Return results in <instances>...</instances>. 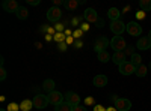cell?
I'll return each instance as SVG.
<instances>
[{
    "mask_svg": "<svg viewBox=\"0 0 151 111\" xmlns=\"http://www.w3.org/2000/svg\"><path fill=\"white\" fill-rule=\"evenodd\" d=\"M136 77H139V78H144V77H147V74H148V66H145V65H139L136 68Z\"/></svg>",
    "mask_w": 151,
    "mask_h": 111,
    "instance_id": "obj_20",
    "label": "cell"
},
{
    "mask_svg": "<svg viewBox=\"0 0 151 111\" xmlns=\"http://www.w3.org/2000/svg\"><path fill=\"white\" fill-rule=\"evenodd\" d=\"M112 60H113V63H116L118 66H119L121 63H124V62H125V54H124V51H116L115 54L112 56Z\"/></svg>",
    "mask_w": 151,
    "mask_h": 111,
    "instance_id": "obj_17",
    "label": "cell"
},
{
    "mask_svg": "<svg viewBox=\"0 0 151 111\" xmlns=\"http://www.w3.org/2000/svg\"><path fill=\"white\" fill-rule=\"evenodd\" d=\"M73 111H88V110H86V107H83V105H77V107L73 108Z\"/></svg>",
    "mask_w": 151,
    "mask_h": 111,
    "instance_id": "obj_33",
    "label": "cell"
},
{
    "mask_svg": "<svg viewBox=\"0 0 151 111\" xmlns=\"http://www.w3.org/2000/svg\"><path fill=\"white\" fill-rule=\"evenodd\" d=\"M110 47L116 51H124L125 48H127V44H125V39L122 36H113L112 41H110Z\"/></svg>",
    "mask_w": 151,
    "mask_h": 111,
    "instance_id": "obj_3",
    "label": "cell"
},
{
    "mask_svg": "<svg viewBox=\"0 0 151 111\" xmlns=\"http://www.w3.org/2000/svg\"><path fill=\"white\" fill-rule=\"evenodd\" d=\"M118 68H119V72L122 75H132V74L136 72V66L132 65V62H124V63H121Z\"/></svg>",
    "mask_w": 151,
    "mask_h": 111,
    "instance_id": "obj_10",
    "label": "cell"
},
{
    "mask_svg": "<svg viewBox=\"0 0 151 111\" xmlns=\"http://www.w3.org/2000/svg\"><path fill=\"white\" fill-rule=\"evenodd\" d=\"M65 102H68V104L74 108V107L80 105V96H79L77 93H74V92H68V93L65 95Z\"/></svg>",
    "mask_w": 151,
    "mask_h": 111,
    "instance_id": "obj_11",
    "label": "cell"
},
{
    "mask_svg": "<svg viewBox=\"0 0 151 111\" xmlns=\"http://www.w3.org/2000/svg\"><path fill=\"white\" fill-rule=\"evenodd\" d=\"M82 30H83V32H88V30H89V24L83 23V24H82Z\"/></svg>",
    "mask_w": 151,
    "mask_h": 111,
    "instance_id": "obj_38",
    "label": "cell"
},
{
    "mask_svg": "<svg viewBox=\"0 0 151 111\" xmlns=\"http://www.w3.org/2000/svg\"><path fill=\"white\" fill-rule=\"evenodd\" d=\"M47 96H48V102L53 104L55 107H58L59 104H62V102L65 101V95H62V93L58 92V90H55V92H52V93H48Z\"/></svg>",
    "mask_w": 151,
    "mask_h": 111,
    "instance_id": "obj_5",
    "label": "cell"
},
{
    "mask_svg": "<svg viewBox=\"0 0 151 111\" xmlns=\"http://www.w3.org/2000/svg\"><path fill=\"white\" fill-rule=\"evenodd\" d=\"M32 108H33V101H30V99L21 101V104H20V110L21 111H30Z\"/></svg>",
    "mask_w": 151,
    "mask_h": 111,
    "instance_id": "obj_21",
    "label": "cell"
},
{
    "mask_svg": "<svg viewBox=\"0 0 151 111\" xmlns=\"http://www.w3.org/2000/svg\"><path fill=\"white\" fill-rule=\"evenodd\" d=\"M136 18H137V20H144V18H145V12H144V11H137V12H136Z\"/></svg>",
    "mask_w": 151,
    "mask_h": 111,
    "instance_id": "obj_32",
    "label": "cell"
},
{
    "mask_svg": "<svg viewBox=\"0 0 151 111\" xmlns=\"http://www.w3.org/2000/svg\"><path fill=\"white\" fill-rule=\"evenodd\" d=\"M6 75H8V72H6V69L2 66V68H0V80L5 81V80H6Z\"/></svg>",
    "mask_w": 151,
    "mask_h": 111,
    "instance_id": "obj_30",
    "label": "cell"
},
{
    "mask_svg": "<svg viewBox=\"0 0 151 111\" xmlns=\"http://www.w3.org/2000/svg\"><path fill=\"white\" fill-rule=\"evenodd\" d=\"M110 45V41L106 38V36H98V38L95 39V53L98 54V53H101V51H107L106 48Z\"/></svg>",
    "mask_w": 151,
    "mask_h": 111,
    "instance_id": "obj_4",
    "label": "cell"
},
{
    "mask_svg": "<svg viewBox=\"0 0 151 111\" xmlns=\"http://www.w3.org/2000/svg\"><path fill=\"white\" fill-rule=\"evenodd\" d=\"M94 111H106V108H104L103 105H95V108H94Z\"/></svg>",
    "mask_w": 151,
    "mask_h": 111,
    "instance_id": "obj_39",
    "label": "cell"
},
{
    "mask_svg": "<svg viewBox=\"0 0 151 111\" xmlns=\"http://www.w3.org/2000/svg\"><path fill=\"white\" fill-rule=\"evenodd\" d=\"M55 86H56L55 81L48 78V80H45V81L42 83V89H44L47 93H52V92H55Z\"/></svg>",
    "mask_w": 151,
    "mask_h": 111,
    "instance_id": "obj_18",
    "label": "cell"
},
{
    "mask_svg": "<svg viewBox=\"0 0 151 111\" xmlns=\"http://www.w3.org/2000/svg\"><path fill=\"white\" fill-rule=\"evenodd\" d=\"M62 3V0H55V6H59Z\"/></svg>",
    "mask_w": 151,
    "mask_h": 111,
    "instance_id": "obj_45",
    "label": "cell"
},
{
    "mask_svg": "<svg viewBox=\"0 0 151 111\" xmlns=\"http://www.w3.org/2000/svg\"><path fill=\"white\" fill-rule=\"evenodd\" d=\"M148 68H150V69H151V62H150V65H148Z\"/></svg>",
    "mask_w": 151,
    "mask_h": 111,
    "instance_id": "obj_49",
    "label": "cell"
},
{
    "mask_svg": "<svg viewBox=\"0 0 151 111\" xmlns=\"http://www.w3.org/2000/svg\"><path fill=\"white\" fill-rule=\"evenodd\" d=\"M53 39H55L58 44H60V42H65L67 38H65V35H64V33H56V35L53 36Z\"/></svg>",
    "mask_w": 151,
    "mask_h": 111,
    "instance_id": "obj_26",
    "label": "cell"
},
{
    "mask_svg": "<svg viewBox=\"0 0 151 111\" xmlns=\"http://www.w3.org/2000/svg\"><path fill=\"white\" fill-rule=\"evenodd\" d=\"M127 32L130 36H141L142 35V27L141 24H137L136 21H130L127 24Z\"/></svg>",
    "mask_w": 151,
    "mask_h": 111,
    "instance_id": "obj_9",
    "label": "cell"
},
{
    "mask_svg": "<svg viewBox=\"0 0 151 111\" xmlns=\"http://www.w3.org/2000/svg\"><path fill=\"white\" fill-rule=\"evenodd\" d=\"M92 83H94L95 87H104V86L107 84V77L100 74V75H95V77H94V81H92Z\"/></svg>",
    "mask_w": 151,
    "mask_h": 111,
    "instance_id": "obj_15",
    "label": "cell"
},
{
    "mask_svg": "<svg viewBox=\"0 0 151 111\" xmlns=\"http://www.w3.org/2000/svg\"><path fill=\"white\" fill-rule=\"evenodd\" d=\"M82 36H83V30H82V29H77V30H74V32H73V38H74L76 41L80 39Z\"/></svg>",
    "mask_w": 151,
    "mask_h": 111,
    "instance_id": "obj_27",
    "label": "cell"
},
{
    "mask_svg": "<svg viewBox=\"0 0 151 111\" xmlns=\"http://www.w3.org/2000/svg\"><path fill=\"white\" fill-rule=\"evenodd\" d=\"M55 111H73V107L68 104V102H62V104H59L56 108H55Z\"/></svg>",
    "mask_w": 151,
    "mask_h": 111,
    "instance_id": "obj_22",
    "label": "cell"
},
{
    "mask_svg": "<svg viewBox=\"0 0 151 111\" xmlns=\"http://www.w3.org/2000/svg\"><path fill=\"white\" fill-rule=\"evenodd\" d=\"M15 15H17L18 20H26L29 17V11H27L26 6H20V9L15 12Z\"/></svg>",
    "mask_w": 151,
    "mask_h": 111,
    "instance_id": "obj_19",
    "label": "cell"
},
{
    "mask_svg": "<svg viewBox=\"0 0 151 111\" xmlns=\"http://www.w3.org/2000/svg\"><path fill=\"white\" fill-rule=\"evenodd\" d=\"M80 3H85V0H65L64 6L67 8V11H76Z\"/></svg>",
    "mask_w": 151,
    "mask_h": 111,
    "instance_id": "obj_14",
    "label": "cell"
},
{
    "mask_svg": "<svg viewBox=\"0 0 151 111\" xmlns=\"http://www.w3.org/2000/svg\"><path fill=\"white\" fill-rule=\"evenodd\" d=\"M121 14H122V12H121L118 8H110V9L107 11V17H109V20H110V21L121 20V18H119V17H121Z\"/></svg>",
    "mask_w": 151,
    "mask_h": 111,
    "instance_id": "obj_16",
    "label": "cell"
},
{
    "mask_svg": "<svg viewBox=\"0 0 151 111\" xmlns=\"http://www.w3.org/2000/svg\"><path fill=\"white\" fill-rule=\"evenodd\" d=\"M59 50H60V51H65V50H67V42H60V44H59Z\"/></svg>",
    "mask_w": 151,
    "mask_h": 111,
    "instance_id": "obj_36",
    "label": "cell"
},
{
    "mask_svg": "<svg viewBox=\"0 0 151 111\" xmlns=\"http://www.w3.org/2000/svg\"><path fill=\"white\" fill-rule=\"evenodd\" d=\"M55 29H56V32H58V33H62V32L65 30V29H64V24H60V23H58V24H56Z\"/></svg>",
    "mask_w": 151,
    "mask_h": 111,
    "instance_id": "obj_31",
    "label": "cell"
},
{
    "mask_svg": "<svg viewBox=\"0 0 151 111\" xmlns=\"http://www.w3.org/2000/svg\"><path fill=\"white\" fill-rule=\"evenodd\" d=\"M95 26H97V27H98V29H101V27H103V26H104V21H103V20H101V18H98V21H97V23H95Z\"/></svg>",
    "mask_w": 151,
    "mask_h": 111,
    "instance_id": "obj_35",
    "label": "cell"
},
{
    "mask_svg": "<svg viewBox=\"0 0 151 111\" xmlns=\"http://www.w3.org/2000/svg\"><path fill=\"white\" fill-rule=\"evenodd\" d=\"M86 104H88V105L94 104V99H92V98H88V99H86Z\"/></svg>",
    "mask_w": 151,
    "mask_h": 111,
    "instance_id": "obj_42",
    "label": "cell"
},
{
    "mask_svg": "<svg viewBox=\"0 0 151 111\" xmlns=\"http://www.w3.org/2000/svg\"><path fill=\"white\" fill-rule=\"evenodd\" d=\"M124 54H125V56H130V57H132V56L134 54V48H133L132 45H130V47H127V48H125V50H124Z\"/></svg>",
    "mask_w": 151,
    "mask_h": 111,
    "instance_id": "obj_29",
    "label": "cell"
},
{
    "mask_svg": "<svg viewBox=\"0 0 151 111\" xmlns=\"http://www.w3.org/2000/svg\"><path fill=\"white\" fill-rule=\"evenodd\" d=\"M74 47H76V48H82V47H83V42H82L80 39H77V41L74 42Z\"/></svg>",
    "mask_w": 151,
    "mask_h": 111,
    "instance_id": "obj_37",
    "label": "cell"
},
{
    "mask_svg": "<svg viewBox=\"0 0 151 111\" xmlns=\"http://www.w3.org/2000/svg\"><path fill=\"white\" fill-rule=\"evenodd\" d=\"M2 8L6 11V12H17L20 9V5L17 0H5L2 3Z\"/></svg>",
    "mask_w": 151,
    "mask_h": 111,
    "instance_id": "obj_12",
    "label": "cell"
},
{
    "mask_svg": "<svg viewBox=\"0 0 151 111\" xmlns=\"http://www.w3.org/2000/svg\"><path fill=\"white\" fill-rule=\"evenodd\" d=\"M97 59L101 62V63H106V62H109L110 56H109L107 51H101V53H98V54H97Z\"/></svg>",
    "mask_w": 151,
    "mask_h": 111,
    "instance_id": "obj_25",
    "label": "cell"
},
{
    "mask_svg": "<svg viewBox=\"0 0 151 111\" xmlns=\"http://www.w3.org/2000/svg\"><path fill=\"white\" fill-rule=\"evenodd\" d=\"M79 21H80V18H79V17L73 18V26H79Z\"/></svg>",
    "mask_w": 151,
    "mask_h": 111,
    "instance_id": "obj_41",
    "label": "cell"
},
{
    "mask_svg": "<svg viewBox=\"0 0 151 111\" xmlns=\"http://www.w3.org/2000/svg\"><path fill=\"white\" fill-rule=\"evenodd\" d=\"M130 62H132V65H134V66L137 68L139 65H142V57H141L139 54H136V53H134V54L130 57Z\"/></svg>",
    "mask_w": 151,
    "mask_h": 111,
    "instance_id": "obj_24",
    "label": "cell"
},
{
    "mask_svg": "<svg viewBox=\"0 0 151 111\" xmlns=\"http://www.w3.org/2000/svg\"><path fill=\"white\" fill-rule=\"evenodd\" d=\"M0 111H8V110H5V108H2V110H0Z\"/></svg>",
    "mask_w": 151,
    "mask_h": 111,
    "instance_id": "obj_48",
    "label": "cell"
},
{
    "mask_svg": "<svg viewBox=\"0 0 151 111\" xmlns=\"http://www.w3.org/2000/svg\"><path fill=\"white\" fill-rule=\"evenodd\" d=\"M136 48L137 50H151V41L148 36H142V38L137 39V44H136Z\"/></svg>",
    "mask_w": 151,
    "mask_h": 111,
    "instance_id": "obj_13",
    "label": "cell"
},
{
    "mask_svg": "<svg viewBox=\"0 0 151 111\" xmlns=\"http://www.w3.org/2000/svg\"><path fill=\"white\" fill-rule=\"evenodd\" d=\"M83 20H85L86 23H92V24H95V23L98 21L97 11H95L94 8H88V9L83 12Z\"/></svg>",
    "mask_w": 151,
    "mask_h": 111,
    "instance_id": "obj_8",
    "label": "cell"
},
{
    "mask_svg": "<svg viewBox=\"0 0 151 111\" xmlns=\"http://www.w3.org/2000/svg\"><path fill=\"white\" fill-rule=\"evenodd\" d=\"M148 38H150V41H151V30H150V33H148Z\"/></svg>",
    "mask_w": 151,
    "mask_h": 111,
    "instance_id": "obj_47",
    "label": "cell"
},
{
    "mask_svg": "<svg viewBox=\"0 0 151 111\" xmlns=\"http://www.w3.org/2000/svg\"><path fill=\"white\" fill-rule=\"evenodd\" d=\"M8 111H18L20 110V104H15V102H11L9 105H8V108H6Z\"/></svg>",
    "mask_w": 151,
    "mask_h": 111,
    "instance_id": "obj_28",
    "label": "cell"
},
{
    "mask_svg": "<svg viewBox=\"0 0 151 111\" xmlns=\"http://www.w3.org/2000/svg\"><path fill=\"white\" fill-rule=\"evenodd\" d=\"M139 6H141V11H144V12L151 11V0H141Z\"/></svg>",
    "mask_w": 151,
    "mask_h": 111,
    "instance_id": "obj_23",
    "label": "cell"
},
{
    "mask_svg": "<svg viewBox=\"0 0 151 111\" xmlns=\"http://www.w3.org/2000/svg\"><path fill=\"white\" fill-rule=\"evenodd\" d=\"M106 111H118L115 107H109V108H106Z\"/></svg>",
    "mask_w": 151,
    "mask_h": 111,
    "instance_id": "obj_43",
    "label": "cell"
},
{
    "mask_svg": "<svg viewBox=\"0 0 151 111\" xmlns=\"http://www.w3.org/2000/svg\"><path fill=\"white\" fill-rule=\"evenodd\" d=\"M112 99H113V102H115V108L118 111H129L132 108L130 99H125V98H116V96H113Z\"/></svg>",
    "mask_w": 151,
    "mask_h": 111,
    "instance_id": "obj_2",
    "label": "cell"
},
{
    "mask_svg": "<svg viewBox=\"0 0 151 111\" xmlns=\"http://www.w3.org/2000/svg\"><path fill=\"white\" fill-rule=\"evenodd\" d=\"M53 38H52V35H45V41H52Z\"/></svg>",
    "mask_w": 151,
    "mask_h": 111,
    "instance_id": "obj_44",
    "label": "cell"
},
{
    "mask_svg": "<svg viewBox=\"0 0 151 111\" xmlns=\"http://www.w3.org/2000/svg\"><path fill=\"white\" fill-rule=\"evenodd\" d=\"M60 17H62V12L58 6H52L47 11V20L50 23H56L58 20H60Z\"/></svg>",
    "mask_w": 151,
    "mask_h": 111,
    "instance_id": "obj_7",
    "label": "cell"
},
{
    "mask_svg": "<svg viewBox=\"0 0 151 111\" xmlns=\"http://www.w3.org/2000/svg\"><path fill=\"white\" fill-rule=\"evenodd\" d=\"M48 104H50L48 102V96H45V95H36L33 98V107L38 108V110H44Z\"/></svg>",
    "mask_w": 151,
    "mask_h": 111,
    "instance_id": "obj_6",
    "label": "cell"
},
{
    "mask_svg": "<svg viewBox=\"0 0 151 111\" xmlns=\"http://www.w3.org/2000/svg\"><path fill=\"white\" fill-rule=\"evenodd\" d=\"M65 42H67V45H71L74 42V38H73V36H68V38L65 39Z\"/></svg>",
    "mask_w": 151,
    "mask_h": 111,
    "instance_id": "obj_40",
    "label": "cell"
},
{
    "mask_svg": "<svg viewBox=\"0 0 151 111\" xmlns=\"http://www.w3.org/2000/svg\"><path fill=\"white\" fill-rule=\"evenodd\" d=\"M110 30L115 36H121L125 30H127V24H124L121 20H115V21H110Z\"/></svg>",
    "mask_w": 151,
    "mask_h": 111,
    "instance_id": "obj_1",
    "label": "cell"
},
{
    "mask_svg": "<svg viewBox=\"0 0 151 111\" xmlns=\"http://www.w3.org/2000/svg\"><path fill=\"white\" fill-rule=\"evenodd\" d=\"M27 3L32 5V6H38V5L41 3V0H27Z\"/></svg>",
    "mask_w": 151,
    "mask_h": 111,
    "instance_id": "obj_34",
    "label": "cell"
},
{
    "mask_svg": "<svg viewBox=\"0 0 151 111\" xmlns=\"http://www.w3.org/2000/svg\"><path fill=\"white\" fill-rule=\"evenodd\" d=\"M129 9H130V6H125V8H124V11H122V14H125V12H127Z\"/></svg>",
    "mask_w": 151,
    "mask_h": 111,
    "instance_id": "obj_46",
    "label": "cell"
}]
</instances>
